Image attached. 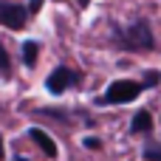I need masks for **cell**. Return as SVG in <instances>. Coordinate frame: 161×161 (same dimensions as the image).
I'll return each instance as SVG.
<instances>
[{
  "mask_svg": "<svg viewBox=\"0 0 161 161\" xmlns=\"http://www.w3.org/2000/svg\"><path fill=\"white\" fill-rule=\"evenodd\" d=\"M130 130H133V133H150V130H153V116H150L147 110H139V113L133 116V122H130Z\"/></svg>",
  "mask_w": 161,
  "mask_h": 161,
  "instance_id": "obj_6",
  "label": "cell"
},
{
  "mask_svg": "<svg viewBox=\"0 0 161 161\" xmlns=\"http://www.w3.org/2000/svg\"><path fill=\"white\" fill-rule=\"evenodd\" d=\"M14 161H25V158H23V156H17V158H14Z\"/></svg>",
  "mask_w": 161,
  "mask_h": 161,
  "instance_id": "obj_13",
  "label": "cell"
},
{
  "mask_svg": "<svg viewBox=\"0 0 161 161\" xmlns=\"http://www.w3.org/2000/svg\"><path fill=\"white\" fill-rule=\"evenodd\" d=\"M0 158H3V136H0Z\"/></svg>",
  "mask_w": 161,
  "mask_h": 161,
  "instance_id": "obj_12",
  "label": "cell"
},
{
  "mask_svg": "<svg viewBox=\"0 0 161 161\" xmlns=\"http://www.w3.org/2000/svg\"><path fill=\"white\" fill-rule=\"evenodd\" d=\"M85 147H93V150H99V139H93V136H88V139H85Z\"/></svg>",
  "mask_w": 161,
  "mask_h": 161,
  "instance_id": "obj_10",
  "label": "cell"
},
{
  "mask_svg": "<svg viewBox=\"0 0 161 161\" xmlns=\"http://www.w3.org/2000/svg\"><path fill=\"white\" fill-rule=\"evenodd\" d=\"M40 3H42V0H31V3H28V8H31V14H34V11L40 8Z\"/></svg>",
  "mask_w": 161,
  "mask_h": 161,
  "instance_id": "obj_11",
  "label": "cell"
},
{
  "mask_svg": "<svg viewBox=\"0 0 161 161\" xmlns=\"http://www.w3.org/2000/svg\"><path fill=\"white\" fill-rule=\"evenodd\" d=\"M142 156H144V161H161V144H147Z\"/></svg>",
  "mask_w": 161,
  "mask_h": 161,
  "instance_id": "obj_8",
  "label": "cell"
},
{
  "mask_svg": "<svg viewBox=\"0 0 161 161\" xmlns=\"http://www.w3.org/2000/svg\"><path fill=\"white\" fill-rule=\"evenodd\" d=\"M28 14H31L28 6L11 3V0H0V25H6V28H11V31H20V28L28 23Z\"/></svg>",
  "mask_w": 161,
  "mask_h": 161,
  "instance_id": "obj_3",
  "label": "cell"
},
{
  "mask_svg": "<svg viewBox=\"0 0 161 161\" xmlns=\"http://www.w3.org/2000/svg\"><path fill=\"white\" fill-rule=\"evenodd\" d=\"M142 91H144L142 82H133V79H116V82H110L108 91L99 96V105H127V102H133Z\"/></svg>",
  "mask_w": 161,
  "mask_h": 161,
  "instance_id": "obj_2",
  "label": "cell"
},
{
  "mask_svg": "<svg viewBox=\"0 0 161 161\" xmlns=\"http://www.w3.org/2000/svg\"><path fill=\"white\" fill-rule=\"evenodd\" d=\"M8 68H11V59H8V54H6V48H3V42H0V71L8 74Z\"/></svg>",
  "mask_w": 161,
  "mask_h": 161,
  "instance_id": "obj_9",
  "label": "cell"
},
{
  "mask_svg": "<svg viewBox=\"0 0 161 161\" xmlns=\"http://www.w3.org/2000/svg\"><path fill=\"white\" fill-rule=\"evenodd\" d=\"M79 82V76L71 71V68H65V65H59V68H54L51 74H48V79H45V88L51 91V93H62V91H68L71 85H76Z\"/></svg>",
  "mask_w": 161,
  "mask_h": 161,
  "instance_id": "obj_4",
  "label": "cell"
},
{
  "mask_svg": "<svg viewBox=\"0 0 161 161\" xmlns=\"http://www.w3.org/2000/svg\"><path fill=\"white\" fill-rule=\"evenodd\" d=\"M113 40L122 51H153L156 37L147 20H136L130 25H113Z\"/></svg>",
  "mask_w": 161,
  "mask_h": 161,
  "instance_id": "obj_1",
  "label": "cell"
},
{
  "mask_svg": "<svg viewBox=\"0 0 161 161\" xmlns=\"http://www.w3.org/2000/svg\"><path fill=\"white\" fill-rule=\"evenodd\" d=\"M37 51H40V45H37L34 40H28V42L23 45V62H25L28 68H31V65L37 62Z\"/></svg>",
  "mask_w": 161,
  "mask_h": 161,
  "instance_id": "obj_7",
  "label": "cell"
},
{
  "mask_svg": "<svg viewBox=\"0 0 161 161\" xmlns=\"http://www.w3.org/2000/svg\"><path fill=\"white\" fill-rule=\"evenodd\" d=\"M28 139H34V142H37V147L45 153V158H57V144H54V139H51L45 130L31 127V130H28Z\"/></svg>",
  "mask_w": 161,
  "mask_h": 161,
  "instance_id": "obj_5",
  "label": "cell"
}]
</instances>
